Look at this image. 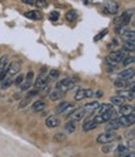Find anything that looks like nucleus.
<instances>
[{"mask_svg": "<svg viewBox=\"0 0 135 157\" xmlns=\"http://www.w3.org/2000/svg\"><path fill=\"white\" fill-rule=\"evenodd\" d=\"M78 79L76 78H64V79H61L60 82L57 83V90H59V92H61L63 94H65L66 92H69V90H71L75 84H76Z\"/></svg>", "mask_w": 135, "mask_h": 157, "instance_id": "obj_1", "label": "nucleus"}, {"mask_svg": "<svg viewBox=\"0 0 135 157\" xmlns=\"http://www.w3.org/2000/svg\"><path fill=\"white\" fill-rule=\"evenodd\" d=\"M48 84H49L48 71H46V68H43L42 72H40V74H39V77H38L35 84H34V87H35L36 90H39V92H40L42 89H45L48 87Z\"/></svg>", "mask_w": 135, "mask_h": 157, "instance_id": "obj_2", "label": "nucleus"}, {"mask_svg": "<svg viewBox=\"0 0 135 157\" xmlns=\"http://www.w3.org/2000/svg\"><path fill=\"white\" fill-rule=\"evenodd\" d=\"M114 118H115V112L111 109V111H108V112H105V113L97 114L93 120L95 121V123L99 126L100 123H106V122H109L110 120H114Z\"/></svg>", "mask_w": 135, "mask_h": 157, "instance_id": "obj_3", "label": "nucleus"}, {"mask_svg": "<svg viewBox=\"0 0 135 157\" xmlns=\"http://www.w3.org/2000/svg\"><path fill=\"white\" fill-rule=\"evenodd\" d=\"M116 135L113 132V131H105V132L100 133L97 138L98 143H103V145H108V143H111L113 141L116 140Z\"/></svg>", "mask_w": 135, "mask_h": 157, "instance_id": "obj_4", "label": "nucleus"}, {"mask_svg": "<svg viewBox=\"0 0 135 157\" xmlns=\"http://www.w3.org/2000/svg\"><path fill=\"white\" fill-rule=\"evenodd\" d=\"M124 57H125V54L123 50H114L109 54V57H108V62L111 64H119L124 59Z\"/></svg>", "mask_w": 135, "mask_h": 157, "instance_id": "obj_5", "label": "nucleus"}, {"mask_svg": "<svg viewBox=\"0 0 135 157\" xmlns=\"http://www.w3.org/2000/svg\"><path fill=\"white\" fill-rule=\"evenodd\" d=\"M116 121L119 122L120 127H129L135 122V114L133 112L128 116H121V117H119V118H116Z\"/></svg>", "mask_w": 135, "mask_h": 157, "instance_id": "obj_6", "label": "nucleus"}, {"mask_svg": "<svg viewBox=\"0 0 135 157\" xmlns=\"http://www.w3.org/2000/svg\"><path fill=\"white\" fill-rule=\"evenodd\" d=\"M86 112L84 108H79V109H74L70 114H69V120L73 121V122H79V121H82L84 117H85Z\"/></svg>", "mask_w": 135, "mask_h": 157, "instance_id": "obj_7", "label": "nucleus"}, {"mask_svg": "<svg viewBox=\"0 0 135 157\" xmlns=\"http://www.w3.org/2000/svg\"><path fill=\"white\" fill-rule=\"evenodd\" d=\"M21 69V63L19 60H14V62H11L10 64H8V75L9 77H13V75H15L20 72Z\"/></svg>", "mask_w": 135, "mask_h": 157, "instance_id": "obj_8", "label": "nucleus"}, {"mask_svg": "<svg viewBox=\"0 0 135 157\" xmlns=\"http://www.w3.org/2000/svg\"><path fill=\"white\" fill-rule=\"evenodd\" d=\"M104 10L108 13V14L115 15V14H118V11H119V5H118V3L113 2V0H109V2H106L104 4Z\"/></svg>", "mask_w": 135, "mask_h": 157, "instance_id": "obj_9", "label": "nucleus"}, {"mask_svg": "<svg viewBox=\"0 0 135 157\" xmlns=\"http://www.w3.org/2000/svg\"><path fill=\"white\" fill-rule=\"evenodd\" d=\"M94 94V92L91 89H84V88H79L75 93V99L76 101H82L84 98H89Z\"/></svg>", "mask_w": 135, "mask_h": 157, "instance_id": "obj_10", "label": "nucleus"}, {"mask_svg": "<svg viewBox=\"0 0 135 157\" xmlns=\"http://www.w3.org/2000/svg\"><path fill=\"white\" fill-rule=\"evenodd\" d=\"M33 78H34V73L30 71L28 74H26V77L24 78L25 81L19 86L20 89H21V90H28L29 88H31V86H33Z\"/></svg>", "mask_w": 135, "mask_h": 157, "instance_id": "obj_11", "label": "nucleus"}, {"mask_svg": "<svg viewBox=\"0 0 135 157\" xmlns=\"http://www.w3.org/2000/svg\"><path fill=\"white\" fill-rule=\"evenodd\" d=\"M134 73H135V69L134 68H128L123 72L119 73V78L120 79H125V81H129L131 83H134Z\"/></svg>", "mask_w": 135, "mask_h": 157, "instance_id": "obj_12", "label": "nucleus"}, {"mask_svg": "<svg viewBox=\"0 0 135 157\" xmlns=\"http://www.w3.org/2000/svg\"><path fill=\"white\" fill-rule=\"evenodd\" d=\"M59 123H60V121H59V118H57L55 116H50L45 120V124H46L48 128H55V127L59 126Z\"/></svg>", "mask_w": 135, "mask_h": 157, "instance_id": "obj_13", "label": "nucleus"}, {"mask_svg": "<svg viewBox=\"0 0 135 157\" xmlns=\"http://www.w3.org/2000/svg\"><path fill=\"white\" fill-rule=\"evenodd\" d=\"M25 17L30 19V20H40L42 19V13H40L39 10H30V11H26L25 13Z\"/></svg>", "mask_w": 135, "mask_h": 157, "instance_id": "obj_14", "label": "nucleus"}, {"mask_svg": "<svg viewBox=\"0 0 135 157\" xmlns=\"http://www.w3.org/2000/svg\"><path fill=\"white\" fill-rule=\"evenodd\" d=\"M119 112L121 116H128V114L134 112V107L130 106V104H121L120 108H119Z\"/></svg>", "mask_w": 135, "mask_h": 157, "instance_id": "obj_15", "label": "nucleus"}, {"mask_svg": "<svg viewBox=\"0 0 135 157\" xmlns=\"http://www.w3.org/2000/svg\"><path fill=\"white\" fill-rule=\"evenodd\" d=\"M45 106H46L45 102L43 99H39V101H36V102L33 103V107L31 108H33L34 112H42L45 108Z\"/></svg>", "mask_w": 135, "mask_h": 157, "instance_id": "obj_16", "label": "nucleus"}, {"mask_svg": "<svg viewBox=\"0 0 135 157\" xmlns=\"http://www.w3.org/2000/svg\"><path fill=\"white\" fill-rule=\"evenodd\" d=\"M98 107H99V103H98L97 101H94V102H90V103L85 104V106H84L83 108L85 109V112H86V113H91V112H94V111H97V109H98Z\"/></svg>", "mask_w": 135, "mask_h": 157, "instance_id": "obj_17", "label": "nucleus"}, {"mask_svg": "<svg viewBox=\"0 0 135 157\" xmlns=\"http://www.w3.org/2000/svg\"><path fill=\"white\" fill-rule=\"evenodd\" d=\"M70 107H73L71 103H69V102H63V103H60L59 106L55 108V112H57V113H63V112H66Z\"/></svg>", "mask_w": 135, "mask_h": 157, "instance_id": "obj_18", "label": "nucleus"}, {"mask_svg": "<svg viewBox=\"0 0 135 157\" xmlns=\"http://www.w3.org/2000/svg\"><path fill=\"white\" fill-rule=\"evenodd\" d=\"M97 127H98V124L95 123V121H94L93 118H90V120H88V121L84 123V126H83V129L85 131V132H88V131L95 129Z\"/></svg>", "mask_w": 135, "mask_h": 157, "instance_id": "obj_19", "label": "nucleus"}, {"mask_svg": "<svg viewBox=\"0 0 135 157\" xmlns=\"http://www.w3.org/2000/svg\"><path fill=\"white\" fill-rule=\"evenodd\" d=\"M78 17H79V13L76 10H74V9H71V10H69L66 13V20L70 21V23L75 21L78 19Z\"/></svg>", "mask_w": 135, "mask_h": 157, "instance_id": "obj_20", "label": "nucleus"}, {"mask_svg": "<svg viewBox=\"0 0 135 157\" xmlns=\"http://www.w3.org/2000/svg\"><path fill=\"white\" fill-rule=\"evenodd\" d=\"M113 109V106L111 104H109V103H101V104H99V107H98V114H100V113H105V112H108V111H111Z\"/></svg>", "mask_w": 135, "mask_h": 157, "instance_id": "obj_21", "label": "nucleus"}, {"mask_svg": "<svg viewBox=\"0 0 135 157\" xmlns=\"http://www.w3.org/2000/svg\"><path fill=\"white\" fill-rule=\"evenodd\" d=\"M105 128H106V131H115V129L120 128V124L116 121V118H114V120H110L109 122H108V126Z\"/></svg>", "mask_w": 135, "mask_h": 157, "instance_id": "obj_22", "label": "nucleus"}, {"mask_svg": "<svg viewBox=\"0 0 135 157\" xmlns=\"http://www.w3.org/2000/svg\"><path fill=\"white\" fill-rule=\"evenodd\" d=\"M111 104H114L116 107H120L121 104H124V98L120 96H114L111 97Z\"/></svg>", "mask_w": 135, "mask_h": 157, "instance_id": "obj_23", "label": "nucleus"}, {"mask_svg": "<svg viewBox=\"0 0 135 157\" xmlns=\"http://www.w3.org/2000/svg\"><path fill=\"white\" fill-rule=\"evenodd\" d=\"M130 83H131V82H130ZM114 84H115V87H118V88H126V87L129 86V81L120 79V78H118Z\"/></svg>", "mask_w": 135, "mask_h": 157, "instance_id": "obj_24", "label": "nucleus"}, {"mask_svg": "<svg viewBox=\"0 0 135 157\" xmlns=\"http://www.w3.org/2000/svg\"><path fill=\"white\" fill-rule=\"evenodd\" d=\"M76 129V123L73 122V121H69L66 124H65V131L66 132H69V133H73L74 131Z\"/></svg>", "mask_w": 135, "mask_h": 157, "instance_id": "obj_25", "label": "nucleus"}, {"mask_svg": "<svg viewBox=\"0 0 135 157\" xmlns=\"http://www.w3.org/2000/svg\"><path fill=\"white\" fill-rule=\"evenodd\" d=\"M11 84H13V77H9V75H8L5 79L2 82V88H3V89H6V88H9Z\"/></svg>", "mask_w": 135, "mask_h": 157, "instance_id": "obj_26", "label": "nucleus"}, {"mask_svg": "<svg viewBox=\"0 0 135 157\" xmlns=\"http://www.w3.org/2000/svg\"><path fill=\"white\" fill-rule=\"evenodd\" d=\"M119 96L123 97V98H126V99L133 101L134 99V90H130V92H129V90H126V92H120Z\"/></svg>", "mask_w": 135, "mask_h": 157, "instance_id": "obj_27", "label": "nucleus"}, {"mask_svg": "<svg viewBox=\"0 0 135 157\" xmlns=\"http://www.w3.org/2000/svg\"><path fill=\"white\" fill-rule=\"evenodd\" d=\"M63 93L61 92H59V90H54V92H51L50 93V99L51 101H58V99H60V98H63Z\"/></svg>", "mask_w": 135, "mask_h": 157, "instance_id": "obj_28", "label": "nucleus"}, {"mask_svg": "<svg viewBox=\"0 0 135 157\" xmlns=\"http://www.w3.org/2000/svg\"><path fill=\"white\" fill-rule=\"evenodd\" d=\"M123 49H124V52H134V49H135L134 42H125Z\"/></svg>", "mask_w": 135, "mask_h": 157, "instance_id": "obj_29", "label": "nucleus"}, {"mask_svg": "<svg viewBox=\"0 0 135 157\" xmlns=\"http://www.w3.org/2000/svg\"><path fill=\"white\" fill-rule=\"evenodd\" d=\"M134 60H135L134 56H126V57H124V59L121 60V62H123V64L125 65V67H128L129 64H133L134 63Z\"/></svg>", "mask_w": 135, "mask_h": 157, "instance_id": "obj_30", "label": "nucleus"}, {"mask_svg": "<svg viewBox=\"0 0 135 157\" xmlns=\"http://www.w3.org/2000/svg\"><path fill=\"white\" fill-rule=\"evenodd\" d=\"M59 71L58 69H50L48 72V77H50V79H57V78L59 77Z\"/></svg>", "mask_w": 135, "mask_h": 157, "instance_id": "obj_31", "label": "nucleus"}, {"mask_svg": "<svg viewBox=\"0 0 135 157\" xmlns=\"http://www.w3.org/2000/svg\"><path fill=\"white\" fill-rule=\"evenodd\" d=\"M59 17H60V14H59V11H57V10L51 11L50 14H49V19H50L51 21H57V20L59 19Z\"/></svg>", "mask_w": 135, "mask_h": 157, "instance_id": "obj_32", "label": "nucleus"}, {"mask_svg": "<svg viewBox=\"0 0 135 157\" xmlns=\"http://www.w3.org/2000/svg\"><path fill=\"white\" fill-rule=\"evenodd\" d=\"M34 3H35V5L38 8H42V9H45L48 6V2H46V0H35Z\"/></svg>", "mask_w": 135, "mask_h": 157, "instance_id": "obj_33", "label": "nucleus"}, {"mask_svg": "<svg viewBox=\"0 0 135 157\" xmlns=\"http://www.w3.org/2000/svg\"><path fill=\"white\" fill-rule=\"evenodd\" d=\"M5 65H8V56L0 57V71H2Z\"/></svg>", "mask_w": 135, "mask_h": 157, "instance_id": "obj_34", "label": "nucleus"}, {"mask_svg": "<svg viewBox=\"0 0 135 157\" xmlns=\"http://www.w3.org/2000/svg\"><path fill=\"white\" fill-rule=\"evenodd\" d=\"M119 157H135V153H134V151H125V152H123V153H120V155H118Z\"/></svg>", "mask_w": 135, "mask_h": 157, "instance_id": "obj_35", "label": "nucleus"}, {"mask_svg": "<svg viewBox=\"0 0 135 157\" xmlns=\"http://www.w3.org/2000/svg\"><path fill=\"white\" fill-rule=\"evenodd\" d=\"M31 101V97H29V96H26L21 102H20V108H24L25 106H26V104H28L29 102Z\"/></svg>", "mask_w": 135, "mask_h": 157, "instance_id": "obj_36", "label": "nucleus"}, {"mask_svg": "<svg viewBox=\"0 0 135 157\" xmlns=\"http://www.w3.org/2000/svg\"><path fill=\"white\" fill-rule=\"evenodd\" d=\"M113 146H111V143H108V145H105L104 147H103V152L104 153H109V152H111L113 151Z\"/></svg>", "mask_w": 135, "mask_h": 157, "instance_id": "obj_37", "label": "nucleus"}, {"mask_svg": "<svg viewBox=\"0 0 135 157\" xmlns=\"http://www.w3.org/2000/svg\"><path fill=\"white\" fill-rule=\"evenodd\" d=\"M106 34H108V29H104L101 33H99L95 38H94V40H95V42H97V40H100V39H103V38H104V35H106Z\"/></svg>", "mask_w": 135, "mask_h": 157, "instance_id": "obj_38", "label": "nucleus"}, {"mask_svg": "<svg viewBox=\"0 0 135 157\" xmlns=\"http://www.w3.org/2000/svg\"><path fill=\"white\" fill-rule=\"evenodd\" d=\"M125 151H128V147H125L124 145H119V146L116 147V152H118V155L123 153V152H125Z\"/></svg>", "mask_w": 135, "mask_h": 157, "instance_id": "obj_39", "label": "nucleus"}, {"mask_svg": "<svg viewBox=\"0 0 135 157\" xmlns=\"http://www.w3.org/2000/svg\"><path fill=\"white\" fill-rule=\"evenodd\" d=\"M24 78H25V77H24L23 74H19V77H16V79H15V82H14V83H15L16 86H20V84L24 82Z\"/></svg>", "mask_w": 135, "mask_h": 157, "instance_id": "obj_40", "label": "nucleus"}, {"mask_svg": "<svg viewBox=\"0 0 135 157\" xmlns=\"http://www.w3.org/2000/svg\"><path fill=\"white\" fill-rule=\"evenodd\" d=\"M21 2H23L24 4H28V5H31V4H34V2H35V0H21Z\"/></svg>", "mask_w": 135, "mask_h": 157, "instance_id": "obj_41", "label": "nucleus"}, {"mask_svg": "<svg viewBox=\"0 0 135 157\" xmlns=\"http://www.w3.org/2000/svg\"><path fill=\"white\" fill-rule=\"evenodd\" d=\"M103 96V92L101 90H99V92H97V97H101Z\"/></svg>", "mask_w": 135, "mask_h": 157, "instance_id": "obj_42", "label": "nucleus"}]
</instances>
